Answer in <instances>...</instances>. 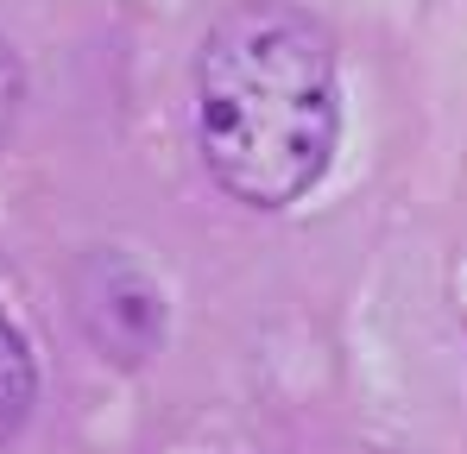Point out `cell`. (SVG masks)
Here are the masks:
<instances>
[{
	"mask_svg": "<svg viewBox=\"0 0 467 454\" xmlns=\"http://www.w3.org/2000/svg\"><path fill=\"white\" fill-rule=\"evenodd\" d=\"M32 397H38L32 347L19 341V328H13V322H6V309H0V436H13V429L26 423Z\"/></svg>",
	"mask_w": 467,
	"mask_h": 454,
	"instance_id": "7a4b0ae2",
	"label": "cell"
},
{
	"mask_svg": "<svg viewBox=\"0 0 467 454\" xmlns=\"http://www.w3.org/2000/svg\"><path fill=\"white\" fill-rule=\"evenodd\" d=\"M341 64L328 26L285 0L222 13L196 57V146L246 209H285L335 158Z\"/></svg>",
	"mask_w": 467,
	"mask_h": 454,
	"instance_id": "6da1fadb",
	"label": "cell"
},
{
	"mask_svg": "<svg viewBox=\"0 0 467 454\" xmlns=\"http://www.w3.org/2000/svg\"><path fill=\"white\" fill-rule=\"evenodd\" d=\"M13 120H19V64H13V51L0 45V146H6Z\"/></svg>",
	"mask_w": 467,
	"mask_h": 454,
	"instance_id": "3957f363",
	"label": "cell"
}]
</instances>
